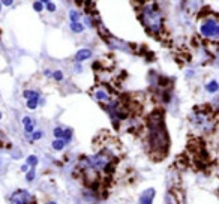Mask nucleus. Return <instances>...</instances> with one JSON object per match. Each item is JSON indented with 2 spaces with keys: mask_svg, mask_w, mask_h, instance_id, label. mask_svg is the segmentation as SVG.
I'll use <instances>...</instances> for the list:
<instances>
[{
  "mask_svg": "<svg viewBox=\"0 0 219 204\" xmlns=\"http://www.w3.org/2000/svg\"><path fill=\"white\" fill-rule=\"evenodd\" d=\"M144 129L149 156L153 161H162L170 149V137L164 122V113L161 110H155L147 116Z\"/></svg>",
  "mask_w": 219,
  "mask_h": 204,
  "instance_id": "nucleus-1",
  "label": "nucleus"
},
{
  "mask_svg": "<svg viewBox=\"0 0 219 204\" xmlns=\"http://www.w3.org/2000/svg\"><path fill=\"white\" fill-rule=\"evenodd\" d=\"M137 11L144 30L155 39H162V35L165 32V18L158 0H140Z\"/></svg>",
  "mask_w": 219,
  "mask_h": 204,
  "instance_id": "nucleus-2",
  "label": "nucleus"
},
{
  "mask_svg": "<svg viewBox=\"0 0 219 204\" xmlns=\"http://www.w3.org/2000/svg\"><path fill=\"white\" fill-rule=\"evenodd\" d=\"M189 122H191V125L194 126L195 129H198L203 134L213 132L216 125H218L216 114L213 111V108H210L209 105L194 108V111H192L191 117H189Z\"/></svg>",
  "mask_w": 219,
  "mask_h": 204,
  "instance_id": "nucleus-3",
  "label": "nucleus"
},
{
  "mask_svg": "<svg viewBox=\"0 0 219 204\" xmlns=\"http://www.w3.org/2000/svg\"><path fill=\"white\" fill-rule=\"evenodd\" d=\"M198 30L201 38H204L209 42L219 44V20L213 14H206L204 17L200 18Z\"/></svg>",
  "mask_w": 219,
  "mask_h": 204,
  "instance_id": "nucleus-4",
  "label": "nucleus"
},
{
  "mask_svg": "<svg viewBox=\"0 0 219 204\" xmlns=\"http://www.w3.org/2000/svg\"><path fill=\"white\" fill-rule=\"evenodd\" d=\"M90 95H92L93 99L96 102H99L102 107L107 105V104H110L116 98V96H113V93H111V90L108 87H104V84H96L90 90Z\"/></svg>",
  "mask_w": 219,
  "mask_h": 204,
  "instance_id": "nucleus-5",
  "label": "nucleus"
},
{
  "mask_svg": "<svg viewBox=\"0 0 219 204\" xmlns=\"http://www.w3.org/2000/svg\"><path fill=\"white\" fill-rule=\"evenodd\" d=\"M30 198H32V197H30V194L27 192V191H24V189H17V191L11 195L9 203L11 204H26Z\"/></svg>",
  "mask_w": 219,
  "mask_h": 204,
  "instance_id": "nucleus-6",
  "label": "nucleus"
},
{
  "mask_svg": "<svg viewBox=\"0 0 219 204\" xmlns=\"http://www.w3.org/2000/svg\"><path fill=\"white\" fill-rule=\"evenodd\" d=\"M90 57H92V50L90 48H81V50L77 51L74 60H75V63H81V62H84V60H87Z\"/></svg>",
  "mask_w": 219,
  "mask_h": 204,
  "instance_id": "nucleus-7",
  "label": "nucleus"
},
{
  "mask_svg": "<svg viewBox=\"0 0 219 204\" xmlns=\"http://www.w3.org/2000/svg\"><path fill=\"white\" fill-rule=\"evenodd\" d=\"M153 198H155V189L150 188L146 192H143L141 198H140V204H152Z\"/></svg>",
  "mask_w": 219,
  "mask_h": 204,
  "instance_id": "nucleus-8",
  "label": "nucleus"
},
{
  "mask_svg": "<svg viewBox=\"0 0 219 204\" xmlns=\"http://www.w3.org/2000/svg\"><path fill=\"white\" fill-rule=\"evenodd\" d=\"M69 29L72 33H83L86 26L81 23V21H75V23H69Z\"/></svg>",
  "mask_w": 219,
  "mask_h": 204,
  "instance_id": "nucleus-9",
  "label": "nucleus"
},
{
  "mask_svg": "<svg viewBox=\"0 0 219 204\" xmlns=\"http://www.w3.org/2000/svg\"><path fill=\"white\" fill-rule=\"evenodd\" d=\"M65 146H66V141L62 140V138H56V140L51 143V147L54 149L56 152H62V150L65 149Z\"/></svg>",
  "mask_w": 219,
  "mask_h": 204,
  "instance_id": "nucleus-10",
  "label": "nucleus"
},
{
  "mask_svg": "<svg viewBox=\"0 0 219 204\" xmlns=\"http://www.w3.org/2000/svg\"><path fill=\"white\" fill-rule=\"evenodd\" d=\"M206 90L209 93H216L219 90V83L216 80H212V81H209L207 84H206Z\"/></svg>",
  "mask_w": 219,
  "mask_h": 204,
  "instance_id": "nucleus-11",
  "label": "nucleus"
},
{
  "mask_svg": "<svg viewBox=\"0 0 219 204\" xmlns=\"http://www.w3.org/2000/svg\"><path fill=\"white\" fill-rule=\"evenodd\" d=\"M39 101H41V96L32 98V99H27V108H29V110H36L38 105H39Z\"/></svg>",
  "mask_w": 219,
  "mask_h": 204,
  "instance_id": "nucleus-12",
  "label": "nucleus"
},
{
  "mask_svg": "<svg viewBox=\"0 0 219 204\" xmlns=\"http://www.w3.org/2000/svg\"><path fill=\"white\" fill-rule=\"evenodd\" d=\"M23 96L26 98V99H32V98H38V96H41V95H39V92L30 90V89H27V90H24V92H23Z\"/></svg>",
  "mask_w": 219,
  "mask_h": 204,
  "instance_id": "nucleus-13",
  "label": "nucleus"
},
{
  "mask_svg": "<svg viewBox=\"0 0 219 204\" xmlns=\"http://www.w3.org/2000/svg\"><path fill=\"white\" fill-rule=\"evenodd\" d=\"M53 135L56 137V138H62V140H63V135H65V128H62V126H56V128L53 129Z\"/></svg>",
  "mask_w": 219,
  "mask_h": 204,
  "instance_id": "nucleus-14",
  "label": "nucleus"
},
{
  "mask_svg": "<svg viewBox=\"0 0 219 204\" xmlns=\"http://www.w3.org/2000/svg\"><path fill=\"white\" fill-rule=\"evenodd\" d=\"M26 164L30 168H35L36 165H38V158H36L35 155H30V156H27V159H26Z\"/></svg>",
  "mask_w": 219,
  "mask_h": 204,
  "instance_id": "nucleus-15",
  "label": "nucleus"
},
{
  "mask_svg": "<svg viewBox=\"0 0 219 204\" xmlns=\"http://www.w3.org/2000/svg\"><path fill=\"white\" fill-rule=\"evenodd\" d=\"M80 18H81V14L78 11H69V20H71V23H75V21H80Z\"/></svg>",
  "mask_w": 219,
  "mask_h": 204,
  "instance_id": "nucleus-16",
  "label": "nucleus"
},
{
  "mask_svg": "<svg viewBox=\"0 0 219 204\" xmlns=\"http://www.w3.org/2000/svg\"><path fill=\"white\" fill-rule=\"evenodd\" d=\"M44 8H45V6H44V3H42V2H38V0L33 2V9H35L38 14H41V12L44 11Z\"/></svg>",
  "mask_w": 219,
  "mask_h": 204,
  "instance_id": "nucleus-17",
  "label": "nucleus"
},
{
  "mask_svg": "<svg viewBox=\"0 0 219 204\" xmlns=\"http://www.w3.org/2000/svg\"><path fill=\"white\" fill-rule=\"evenodd\" d=\"M63 140L66 141V144L72 140V129H71V128H65V135H63Z\"/></svg>",
  "mask_w": 219,
  "mask_h": 204,
  "instance_id": "nucleus-18",
  "label": "nucleus"
},
{
  "mask_svg": "<svg viewBox=\"0 0 219 204\" xmlns=\"http://www.w3.org/2000/svg\"><path fill=\"white\" fill-rule=\"evenodd\" d=\"M42 137H44V132H42V131H35V132L30 135V140H32V141H38V140H41Z\"/></svg>",
  "mask_w": 219,
  "mask_h": 204,
  "instance_id": "nucleus-19",
  "label": "nucleus"
},
{
  "mask_svg": "<svg viewBox=\"0 0 219 204\" xmlns=\"http://www.w3.org/2000/svg\"><path fill=\"white\" fill-rule=\"evenodd\" d=\"M53 78L60 83V81H63L65 75H63V72H62V71H54V72H53Z\"/></svg>",
  "mask_w": 219,
  "mask_h": 204,
  "instance_id": "nucleus-20",
  "label": "nucleus"
},
{
  "mask_svg": "<svg viewBox=\"0 0 219 204\" xmlns=\"http://www.w3.org/2000/svg\"><path fill=\"white\" fill-rule=\"evenodd\" d=\"M45 9L50 12V14H53V12L57 11V6H56L53 2H50V3H47V5H45Z\"/></svg>",
  "mask_w": 219,
  "mask_h": 204,
  "instance_id": "nucleus-21",
  "label": "nucleus"
},
{
  "mask_svg": "<svg viewBox=\"0 0 219 204\" xmlns=\"http://www.w3.org/2000/svg\"><path fill=\"white\" fill-rule=\"evenodd\" d=\"M26 179H27V182H33V179H35V168H30L26 173Z\"/></svg>",
  "mask_w": 219,
  "mask_h": 204,
  "instance_id": "nucleus-22",
  "label": "nucleus"
},
{
  "mask_svg": "<svg viewBox=\"0 0 219 204\" xmlns=\"http://www.w3.org/2000/svg\"><path fill=\"white\" fill-rule=\"evenodd\" d=\"M5 146H8V144H6V138L3 135V132L0 131V149H3Z\"/></svg>",
  "mask_w": 219,
  "mask_h": 204,
  "instance_id": "nucleus-23",
  "label": "nucleus"
},
{
  "mask_svg": "<svg viewBox=\"0 0 219 204\" xmlns=\"http://www.w3.org/2000/svg\"><path fill=\"white\" fill-rule=\"evenodd\" d=\"M0 3H2L3 6H11L12 3H14V0H0Z\"/></svg>",
  "mask_w": 219,
  "mask_h": 204,
  "instance_id": "nucleus-24",
  "label": "nucleus"
},
{
  "mask_svg": "<svg viewBox=\"0 0 219 204\" xmlns=\"http://www.w3.org/2000/svg\"><path fill=\"white\" fill-rule=\"evenodd\" d=\"M29 170H30V167H29L27 164H24V165H21V171H23V173H27Z\"/></svg>",
  "mask_w": 219,
  "mask_h": 204,
  "instance_id": "nucleus-25",
  "label": "nucleus"
},
{
  "mask_svg": "<svg viewBox=\"0 0 219 204\" xmlns=\"http://www.w3.org/2000/svg\"><path fill=\"white\" fill-rule=\"evenodd\" d=\"M44 75H45V77H53V72L48 71V69H45V71H44Z\"/></svg>",
  "mask_w": 219,
  "mask_h": 204,
  "instance_id": "nucleus-26",
  "label": "nucleus"
},
{
  "mask_svg": "<svg viewBox=\"0 0 219 204\" xmlns=\"http://www.w3.org/2000/svg\"><path fill=\"white\" fill-rule=\"evenodd\" d=\"M26 204H36L35 198H33V197H32V198H30V200H29V201H27V203H26Z\"/></svg>",
  "mask_w": 219,
  "mask_h": 204,
  "instance_id": "nucleus-27",
  "label": "nucleus"
},
{
  "mask_svg": "<svg viewBox=\"0 0 219 204\" xmlns=\"http://www.w3.org/2000/svg\"><path fill=\"white\" fill-rule=\"evenodd\" d=\"M38 2H42V3H44V5H47V3H50V2H51V0H38Z\"/></svg>",
  "mask_w": 219,
  "mask_h": 204,
  "instance_id": "nucleus-28",
  "label": "nucleus"
},
{
  "mask_svg": "<svg viewBox=\"0 0 219 204\" xmlns=\"http://www.w3.org/2000/svg\"><path fill=\"white\" fill-rule=\"evenodd\" d=\"M45 204H56L54 201H48V203H45Z\"/></svg>",
  "mask_w": 219,
  "mask_h": 204,
  "instance_id": "nucleus-29",
  "label": "nucleus"
},
{
  "mask_svg": "<svg viewBox=\"0 0 219 204\" xmlns=\"http://www.w3.org/2000/svg\"><path fill=\"white\" fill-rule=\"evenodd\" d=\"M2 117H3V114H2V111H0V120H2Z\"/></svg>",
  "mask_w": 219,
  "mask_h": 204,
  "instance_id": "nucleus-30",
  "label": "nucleus"
},
{
  "mask_svg": "<svg viewBox=\"0 0 219 204\" xmlns=\"http://www.w3.org/2000/svg\"><path fill=\"white\" fill-rule=\"evenodd\" d=\"M0 12H2V3H0Z\"/></svg>",
  "mask_w": 219,
  "mask_h": 204,
  "instance_id": "nucleus-31",
  "label": "nucleus"
}]
</instances>
